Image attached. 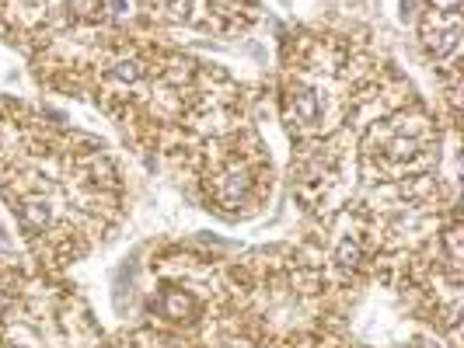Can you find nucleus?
I'll return each mask as SVG.
<instances>
[{
    "label": "nucleus",
    "instance_id": "1",
    "mask_svg": "<svg viewBox=\"0 0 464 348\" xmlns=\"http://www.w3.org/2000/svg\"><path fill=\"white\" fill-rule=\"evenodd\" d=\"M423 39H426V49L437 60L451 56L454 46H458V39H461V11H440V14H433L430 25H426V32H423Z\"/></svg>",
    "mask_w": 464,
    "mask_h": 348
},
{
    "label": "nucleus",
    "instance_id": "7",
    "mask_svg": "<svg viewBox=\"0 0 464 348\" xmlns=\"http://www.w3.org/2000/svg\"><path fill=\"white\" fill-rule=\"evenodd\" d=\"M136 74H140V67L129 63V60H122V63L112 67V77H119V81H136Z\"/></svg>",
    "mask_w": 464,
    "mask_h": 348
},
{
    "label": "nucleus",
    "instance_id": "4",
    "mask_svg": "<svg viewBox=\"0 0 464 348\" xmlns=\"http://www.w3.org/2000/svg\"><path fill=\"white\" fill-rule=\"evenodd\" d=\"M21 223H25L28 230L46 227V223H49V206H46L42 199H28V202L21 206Z\"/></svg>",
    "mask_w": 464,
    "mask_h": 348
},
{
    "label": "nucleus",
    "instance_id": "2",
    "mask_svg": "<svg viewBox=\"0 0 464 348\" xmlns=\"http://www.w3.org/2000/svg\"><path fill=\"white\" fill-rule=\"evenodd\" d=\"M286 112H290V119L311 126L318 119V94L311 87H293L290 98H286Z\"/></svg>",
    "mask_w": 464,
    "mask_h": 348
},
{
    "label": "nucleus",
    "instance_id": "3",
    "mask_svg": "<svg viewBox=\"0 0 464 348\" xmlns=\"http://www.w3.org/2000/svg\"><path fill=\"white\" fill-rule=\"evenodd\" d=\"M248 185H252V174H248V171H231L224 181H220V199L234 206V202L248 192Z\"/></svg>",
    "mask_w": 464,
    "mask_h": 348
},
{
    "label": "nucleus",
    "instance_id": "5",
    "mask_svg": "<svg viewBox=\"0 0 464 348\" xmlns=\"http://www.w3.org/2000/svg\"><path fill=\"white\" fill-rule=\"evenodd\" d=\"M70 14L84 21H101L105 18V0H70Z\"/></svg>",
    "mask_w": 464,
    "mask_h": 348
},
{
    "label": "nucleus",
    "instance_id": "6",
    "mask_svg": "<svg viewBox=\"0 0 464 348\" xmlns=\"http://www.w3.org/2000/svg\"><path fill=\"white\" fill-rule=\"evenodd\" d=\"M165 310L172 317H186V310H192V300H188L186 293H168L165 296Z\"/></svg>",
    "mask_w": 464,
    "mask_h": 348
}]
</instances>
